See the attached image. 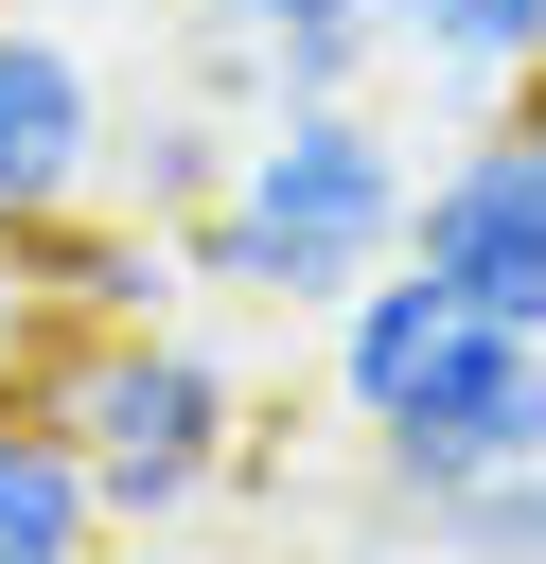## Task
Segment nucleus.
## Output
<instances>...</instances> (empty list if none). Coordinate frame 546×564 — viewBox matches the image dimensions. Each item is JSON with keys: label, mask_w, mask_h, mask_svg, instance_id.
Here are the masks:
<instances>
[{"label": "nucleus", "mask_w": 546, "mask_h": 564, "mask_svg": "<svg viewBox=\"0 0 546 564\" xmlns=\"http://www.w3.org/2000/svg\"><path fill=\"white\" fill-rule=\"evenodd\" d=\"M370 18H387V53H440V70H476V88H511L528 35H546V0H370Z\"/></svg>", "instance_id": "11"}, {"label": "nucleus", "mask_w": 546, "mask_h": 564, "mask_svg": "<svg viewBox=\"0 0 546 564\" xmlns=\"http://www.w3.org/2000/svg\"><path fill=\"white\" fill-rule=\"evenodd\" d=\"M18 405L88 458V511H106V529H176L194 494L247 476V370L194 352L176 317H141V335H53V370H35Z\"/></svg>", "instance_id": "2"}, {"label": "nucleus", "mask_w": 546, "mask_h": 564, "mask_svg": "<svg viewBox=\"0 0 546 564\" xmlns=\"http://www.w3.org/2000/svg\"><path fill=\"white\" fill-rule=\"evenodd\" d=\"M106 176H123L141 229H194V212L229 194V123H211V106H159L141 141H106Z\"/></svg>", "instance_id": "10"}, {"label": "nucleus", "mask_w": 546, "mask_h": 564, "mask_svg": "<svg viewBox=\"0 0 546 564\" xmlns=\"http://www.w3.org/2000/svg\"><path fill=\"white\" fill-rule=\"evenodd\" d=\"M387 247H405V141H387L370 88H352V106H264V123H229V194L176 229V282L264 300V317H335L352 282H387Z\"/></svg>", "instance_id": "1"}, {"label": "nucleus", "mask_w": 546, "mask_h": 564, "mask_svg": "<svg viewBox=\"0 0 546 564\" xmlns=\"http://www.w3.org/2000/svg\"><path fill=\"white\" fill-rule=\"evenodd\" d=\"M493 141H511V159H528V194H546V53H528V70L493 88Z\"/></svg>", "instance_id": "13"}, {"label": "nucleus", "mask_w": 546, "mask_h": 564, "mask_svg": "<svg viewBox=\"0 0 546 564\" xmlns=\"http://www.w3.org/2000/svg\"><path fill=\"white\" fill-rule=\"evenodd\" d=\"M528 564H546V546H528Z\"/></svg>", "instance_id": "16"}, {"label": "nucleus", "mask_w": 546, "mask_h": 564, "mask_svg": "<svg viewBox=\"0 0 546 564\" xmlns=\"http://www.w3.org/2000/svg\"><path fill=\"white\" fill-rule=\"evenodd\" d=\"M370 53H387L370 0H211L194 18V88H247V123L264 106H352Z\"/></svg>", "instance_id": "7"}, {"label": "nucleus", "mask_w": 546, "mask_h": 564, "mask_svg": "<svg viewBox=\"0 0 546 564\" xmlns=\"http://www.w3.org/2000/svg\"><path fill=\"white\" fill-rule=\"evenodd\" d=\"M387 264H423L458 317H493V335H546V194H528V159L476 123L458 159H423L405 176V247Z\"/></svg>", "instance_id": "4"}, {"label": "nucleus", "mask_w": 546, "mask_h": 564, "mask_svg": "<svg viewBox=\"0 0 546 564\" xmlns=\"http://www.w3.org/2000/svg\"><path fill=\"white\" fill-rule=\"evenodd\" d=\"M317 564H405V546H387V529H335V546H317Z\"/></svg>", "instance_id": "15"}, {"label": "nucleus", "mask_w": 546, "mask_h": 564, "mask_svg": "<svg viewBox=\"0 0 546 564\" xmlns=\"http://www.w3.org/2000/svg\"><path fill=\"white\" fill-rule=\"evenodd\" d=\"M88 194H106V88H88V53H70V35L0 18V229L88 212Z\"/></svg>", "instance_id": "6"}, {"label": "nucleus", "mask_w": 546, "mask_h": 564, "mask_svg": "<svg viewBox=\"0 0 546 564\" xmlns=\"http://www.w3.org/2000/svg\"><path fill=\"white\" fill-rule=\"evenodd\" d=\"M0 282L53 335H141V317L194 300L176 282V229H141V212H35V229H0Z\"/></svg>", "instance_id": "5"}, {"label": "nucleus", "mask_w": 546, "mask_h": 564, "mask_svg": "<svg viewBox=\"0 0 546 564\" xmlns=\"http://www.w3.org/2000/svg\"><path fill=\"white\" fill-rule=\"evenodd\" d=\"M458 335H476V317H458V300L423 282V264L352 282V300H335V405H352V423H387V405H405V388H423V370H440Z\"/></svg>", "instance_id": "8"}, {"label": "nucleus", "mask_w": 546, "mask_h": 564, "mask_svg": "<svg viewBox=\"0 0 546 564\" xmlns=\"http://www.w3.org/2000/svg\"><path fill=\"white\" fill-rule=\"evenodd\" d=\"M106 546V511H88V458L0 388V564H88Z\"/></svg>", "instance_id": "9"}, {"label": "nucleus", "mask_w": 546, "mask_h": 564, "mask_svg": "<svg viewBox=\"0 0 546 564\" xmlns=\"http://www.w3.org/2000/svg\"><path fill=\"white\" fill-rule=\"evenodd\" d=\"M476 476H546V335H493V317L370 423V494H387V511L476 494Z\"/></svg>", "instance_id": "3"}, {"label": "nucleus", "mask_w": 546, "mask_h": 564, "mask_svg": "<svg viewBox=\"0 0 546 564\" xmlns=\"http://www.w3.org/2000/svg\"><path fill=\"white\" fill-rule=\"evenodd\" d=\"M88 564H194V546H176V529H106Z\"/></svg>", "instance_id": "14"}, {"label": "nucleus", "mask_w": 546, "mask_h": 564, "mask_svg": "<svg viewBox=\"0 0 546 564\" xmlns=\"http://www.w3.org/2000/svg\"><path fill=\"white\" fill-rule=\"evenodd\" d=\"M405 529H423V564H528V546H546V476H476V494H423Z\"/></svg>", "instance_id": "12"}]
</instances>
